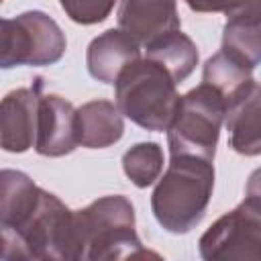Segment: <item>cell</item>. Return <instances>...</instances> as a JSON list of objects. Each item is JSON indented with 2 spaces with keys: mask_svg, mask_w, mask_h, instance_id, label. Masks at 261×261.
Listing matches in <instances>:
<instances>
[{
  "mask_svg": "<svg viewBox=\"0 0 261 261\" xmlns=\"http://www.w3.org/2000/svg\"><path fill=\"white\" fill-rule=\"evenodd\" d=\"M224 122L232 151L245 157L261 155V84L253 82L245 94L226 106Z\"/></svg>",
  "mask_w": 261,
  "mask_h": 261,
  "instance_id": "obj_12",
  "label": "cell"
},
{
  "mask_svg": "<svg viewBox=\"0 0 261 261\" xmlns=\"http://www.w3.org/2000/svg\"><path fill=\"white\" fill-rule=\"evenodd\" d=\"M77 259L112 261L157 257L145 251L135 230V208L124 196H104L73 212Z\"/></svg>",
  "mask_w": 261,
  "mask_h": 261,
  "instance_id": "obj_2",
  "label": "cell"
},
{
  "mask_svg": "<svg viewBox=\"0 0 261 261\" xmlns=\"http://www.w3.org/2000/svg\"><path fill=\"white\" fill-rule=\"evenodd\" d=\"M226 118L224 98L208 84L192 88L179 96L175 116L167 128L171 157L194 155L214 161L220 126Z\"/></svg>",
  "mask_w": 261,
  "mask_h": 261,
  "instance_id": "obj_5",
  "label": "cell"
},
{
  "mask_svg": "<svg viewBox=\"0 0 261 261\" xmlns=\"http://www.w3.org/2000/svg\"><path fill=\"white\" fill-rule=\"evenodd\" d=\"M67 41L59 24L41 10H27L0 24V65H53L65 53Z\"/></svg>",
  "mask_w": 261,
  "mask_h": 261,
  "instance_id": "obj_6",
  "label": "cell"
},
{
  "mask_svg": "<svg viewBox=\"0 0 261 261\" xmlns=\"http://www.w3.org/2000/svg\"><path fill=\"white\" fill-rule=\"evenodd\" d=\"M220 51L253 71V67L261 63V22L226 20Z\"/></svg>",
  "mask_w": 261,
  "mask_h": 261,
  "instance_id": "obj_16",
  "label": "cell"
},
{
  "mask_svg": "<svg viewBox=\"0 0 261 261\" xmlns=\"http://www.w3.org/2000/svg\"><path fill=\"white\" fill-rule=\"evenodd\" d=\"M202 82L212 86L224 98V106H228L241 94H245L255 80L251 77V69L237 63L224 51H218L204 63Z\"/></svg>",
  "mask_w": 261,
  "mask_h": 261,
  "instance_id": "obj_15",
  "label": "cell"
},
{
  "mask_svg": "<svg viewBox=\"0 0 261 261\" xmlns=\"http://www.w3.org/2000/svg\"><path fill=\"white\" fill-rule=\"evenodd\" d=\"M206 261H261V198L247 196L220 216L198 243Z\"/></svg>",
  "mask_w": 261,
  "mask_h": 261,
  "instance_id": "obj_7",
  "label": "cell"
},
{
  "mask_svg": "<svg viewBox=\"0 0 261 261\" xmlns=\"http://www.w3.org/2000/svg\"><path fill=\"white\" fill-rule=\"evenodd\" d=\"M120 108L110 100H92L75 110L77 141L88 149H106L120 141L124 133Z\"/></svg>",
  "mask_w": 261,
  "mask_h": 261,
  "instance_id": "obj_13",
  "label": "cell"
},
{
  "mask_svg": "<svg viewBox=\"0 0 261 261\" xmlns=\"http://www.w3.org/2000/svg\"><path fill=\"white\" fill-rule=\"evenodd\" d=\"M212 190V161L194 155H175L153 190V216L167 232L186 234L202 222Z\"/></svg>",
  "mask_w": 261,
  "mask_h": 261,
  "instance_id": "obj_1",
  "label": "cell"
},
{
  "mask_svg": "<svg viewBox=\"0 0 261 261\" xmlns=\"http://www.w3.org/2000/svg\"><path fill=\"white\" fill-rule=\"evenodd\" d=\"M137 59L141 45L120 29H110L92 39L86 51L88 73L102 84H116L118 75Z\"/></svg>",
  "mask_w": 261,
  "mask_h": 261,
  "instance_id": "obj_11",
  "label": "cell"
},
{
  "mask_svg": "<svg viewBox=\"0 0 261 261\" xmlns=\"http://www.w3.org/2000/svg\"><path fill=\"white\" fill-rule=\"evenodd\" d=\"M247 196H257V198H261V167L255 169V171L249 175V181H247Z\"/></svg>",
  "mask_w": 261,
  "mask_h": 261,
  "instance_id": "obj_21",
  "label": "cell"
},
{
  "mask_svg": "<svg viewBox=\"0 0 261 261\" xmlns=\"http://www.w3.org/2000/svg\"><path fill=\"white\" fill-rule=\"evenodd\" d=\"M0 257L16 259H77L73 212L51 192L41 190L39 202L14 228L0 230Z\"/></svg>",
  "mask_w": 261,
  "mask_h": 261,
  "instance_id": "obj_3",
  "label": "cell"
},
{
  "mask_svg": "<svg viewBox=\"0 0 261 261\" xmlns=\"http://www.w3.org/2000/svg\"><path fill=\"white\" fill-rule=\"evenodd\" d=\"M145 51L147 59L159 63L175 80V84H181L198 65V47L179 29L151 41Z\"/></svg>",
  "mask_w": 261,
  "mask_h": 261,
  "instance_id": "obj_14",
  "label": "cell"
},
{
  "mask_svg": "<svg viewBox=\"0 0 261 261\" xmlns=\"http://www.w3.org/2000/svg\"><path fill=\"white\" fill-rule=\"evenodd\" d=\"M122 169L137 188L155 184L163 169V149L155 141L137 143L122 155Z\"/></svg>",
  "mask_w": 261,
  "mask_h": 261,
  "instance_id": "obj_17",
  "label": "cell"
},
{
  "mask_svg": "<svg viewBox=\"0 0 261 261\" xmlns=\"http://www.w3.org/2000/svg\"><path fill=\"white\" fill-rule=\"evenodd\" d=\"M224 14L226 20L261 22V0H234Z\"/></svg>",
  "mask_w": 261,
  "mask_h": 261,
  "instance_id": "obj_19",
  "label": "cell"
},
{
  "mask_svg": "<svg viewBox=\"0 0 261 261\" xmlns=\"http://www.w3.org/2000/svg\"><path fill=\"white\" fill-rule=\"evenodd\" d=\"M65 14L77 24H96L108 18L116 0H59Z\"/></svg>",
  "mask_w": 261,
  "mask_h": 261,
  "instance_id": "obj_18",
  "label": "cell"
},
{
  "mask_svg": "<svg viewBox=\"0 0 261 261\" xmlns=\"http://www.w3.org/2000/svg\"><path fill=\"white\" fill-rule=\"evenodd\" d=\"M234 0H186L194 12H226Z\"/></svg>",
  "mask_w": 261,
  "mask_h": 261,
  "instance_id": "obj_20",
  "label": "cell"
},
{
  "mask_svg": "<svg viewBox=\"0 0 261 261\" xmlns=\"http://www.w3.org/2000/svg\"><path fill=\"white\" fill-rule=\"evenodd\" d=\"M116 18L118 29L133 37L141 47L179 29L175 0H120Z\"/></svg>",
  "mask_w": 261,
  "mask_h": 261,
  "instance_id": "obj_10",
  "label": "cell"
},
{
  "mask_svg": "<svg viewBox=\"0 0 261 261\" xmlns=\"http://www.w3.org/2000/svg\"><path fill=\"white\" fill-rule=\"evenodd\" d=\"M114 92L120 112L141 128L153 133L169 128L179 104L175 80L147 57L137 59L118 75Z\"/></svg>",
  "mask_w": 261,
  "mask_h": 261,
  "instance_id": "obj_4",
  "label": "cell"
},
{
  "mask_svg": "<svg viewBox=\"0 0 261 261\" xmlns=\"http://www.w3.org/2000/svg\"><path fill=\"white\" fill-rule=\"evenodd\" d=\"M75 110L71 102L57 94L41 96L35 151L43 157H63L69 155L77 145Z\"/></svg>",
  "mask_w": 261,
  "mask_h": 261,
  "instance_id": "obj_9",
  "label": "cell"
},
{
  "mask_svg": "<svg viewBox=\"0 0 261 261\" xmlns=\"http://www.w3.org/2000/svg\"><path fill=\"white\" fill-rule=\"evenodd\" d=\"M43 82L33 88H18L4 96L0 106V145L8 153H24L37 139V120Z\"/></svg>",
  "mask_w": 261,
  "mask_h": 261,
  "instance_id": "obj_8",
  "label": "cell"
}]
</instances>
